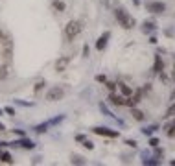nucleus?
Instances as JSON below:
<instances>
[{
    "mask_svg": "<svg viewBox=\"0 0 175 166\" xmlns=\"http://www.w3.org/2000/svg\"><path fill=\"white\" fill-rule=\"evenodd\" d=\"M170 164H173V166H175V161H172V163H170Z\"/></svg>",
    "mask_w": 175,
    "mask_h": 166,
    "instance_id": "31",
    "label": "nucleus"
},
{
    "mask_svg": "<svg viewBox=\"0 0 175 166\" xmlns=\"http://www.w3.org/2000/svg\"><path fill=\"white\" fill-rule=\"evenodd\" d=\"M118 87H120V92L127 98V96H131L133 94V89L129 87V85H125V83H118Z\"/></svg>",
    "mask_w": 175,
    "mask_h": 166,
    "instance_id": "9",
    "label": "nucleus"
},
{
    "mask_svg": "<svg viewBox=\"0 0 175 166\" xmlns=\"http://www.w3.org/2000/svg\"><path fill=\"white\" fill-rule=\"evenodd\" d=\"M68 63H70V57H68V55L59 57V59L55 61V70H57V72H65L66 67H68Z\"/></svg>",
    "mask_w": 175,
    "mask_h": 166,
    "instance_id": "6",
    "label": "nucleus"
},
{
    "mask_svg": "<svg viewBox=\"0 0 175 166\" xmlns=\"http://www.w3.org/2000/svg\"><path fill=\"white\" fill-rule=\"evenodd\" d=\"M166 116H175V103L170 105V109L166 111Z\"/></svg>",
    "mask_w": 175,
    "mask_h": 166,
    "instance_id": "19",
    "label": "nucleus"
},
{
    "mask_svg": "<svg viewBox=\"0 0 175 166\" xmlns=\"http://www.w3.org/2000/svg\"><path fill=\"white\" fill-rule=\"evenodd\" d=\"M109 100H111V103H114V105H125V96L124 94H116V92H111V96H109Z\"/></svg>",
    "mask_w": 175,
    "mask_h": 166,
    "instance_id": "7",
    "label": "nucleus"
},
{
    "mask_svg": "<svg viewBox=\"0 0 175 166\" xmlns=\"http://www.w3.org/2000/svg\"><path fill=\"white\" fill-rule=\"evenodd\" d=\"M13 144H17V146H22V148H28V150H31V148L35 146L31 140H18V142H13Z\"/></svg>",
    "mask_w": 175,
    "mask_h": 166,
    "instance_id": "13",
    "label": "nucleus"
},
{
    "mask_svg": "<svg viewBox=\"0 0 175 166\" xmlns=\"http://www.w3.org/2000/svg\"><path fill=\"white\" fill-rule=\"evenodd\" d=\"M105 85H107V89H109L111 92H114V91H116V83H113V81H105Z\"/></svg>",
    "mask_w": 175,
    "mask_h": 166,
    "instance_id": "18",
    "label": "nucleus"
},
{
    "mask_svg": "<svg viewBox=\"0 0 175 166\" xmlns=\"http://www.w3.org/2000/svg\"><path fill=\"white\" fill-rule=\"evenodd\" d=\"M142 26H144V31H151V30L155 28V24H153V22H144Z\"/></svg>",
    "mask_w": 175,
    "mask_h": 166,
    "instance_id": "16",
    "label": "nucleus"
},
{
    "mask_svg": "<svg viewBox=\"0 0 175 166\" xmlns=\"http://www.w3.org/2000/svg\"><path fill=\"white\" fill-rule=\"evenodd\" d=\"M114 17H116V20L120 22V26L125 28V30H131V28L135 26V18H133L124 7H116V9H114Z\"/></svg>",
    "mask_w": 175,
    "mask_h": 166,
    "instance_id": "1",
    "label": "nucleus"
},
{
    "mask_svg": "<svg viewBox=\"0 0 175 166\" xmlns=\"http://www.w3.org/2000/svg\"><path fill=\"white\" fill-rule=\"evenodd\" d=\"M109 37H111V31H105V33H103V35H101L98 41H96V48H98L100 52H101V50L107 46V41H109Z\"/></svg>",
    "mask_w": 175,
    "mask_h": 166,
    "instance_id": "8",
    "label": "nucleus"
},
{
    "mask_svg": "<svg viewBox=\"0 0 175 166\" xmlns=\"http://www.w3.org/2000/svg\"><path fill=\"white\" fill-rule=\"evenodd\" d=\"M2 161H4V163H7V164H11V163H13V159H11V155H9V153H2Z\"/></svg>",
    "mask_w": 175,
    "mask_h": 166,
    "instance_id": "17",
    "label": "nucleus"
},
{
    "mask_svg": "<svg viewBox=\"0 0 175 166\" xmlns=\"http://www.w3.org/2000/svg\"><path fill=\"white\" fill-rule=\"evenodd\" d=\"M149 146H153V148L159 146V140H157V139H149Z\"/></svg>",
    "mask_w": 175,
    "mask_h": 166,
    "instance_id": "24",
    "label": "nucleus"
},
{
    "mask_svg": "<svg viewBox=\"0 0 175 166\" xmlns=\"http://www.w3.org/2000/svg\"><path fill=\"white\" fill-rule=\"evenodd\" d=\"M155 129H157V128H148V129H142V133H144V135H151Z\"/></svg>",
    "mask_w": 175,
    "mask_h": 166,
    "instance_id": "21",
    "label": "nucleus"
},
{
    "mask_svg": "<svg viewBox=\"0 0 175 166\" xmlns=\"http://www.w3.org/2000/svg\"><path fill=\"white\" fill-rule=\"evenodd\" d=\"M81 30H83V22H79V20H70V22L65 26V37H66L68 41H72L74 37H78V35L81 33Z\"/></svg>",
    "mask_w": 175,
    "mask_h": 166,
    "instance_id": "2",
    "label": "nucleus"
},
{
    "mask_svg": "<svg viewBox=\"0 0 175 166\" xmlns=\"http://www.w3.org/2000/svg\"><path fill=\"white\" fill-rule=\"evenodd\" d=\"M125 144L131 146V148H137V142H135V140H125Z\"/></svg>",
    "mask_w": 175,
    "mask_h": 166,
    "instance_id": "27",
    "label": "nucleus"
},
{
    "mask_svg": "<svg viewBox=\"0 0 175 166\" xmlns=\"http://www.w3.org/2000/svg\"><path fill=\"white\" fill-rule=\"evenodd\" d=\"M131 115H133V118H135L137 122H142V120L146 118V115H144L142 111H138V109H135V107H131Z\"/></svg>",
    "mask_w": 175,
    "mask_h": 166,
    "instance_id": "10",
    "label": "nucleus"
},
{
    "mask_svg": "<svg viewBox=\"0 0 175 166\" xmlns=\"http://www.w3.org/2000/svg\"><path fill=\"white\" fill-rule=\"evenodd\" d=\"M172 76H173V81H175V67H173V72H172Z\"/></svg>",
    "mask_w": 175,
    "mask_h": 166,
    "instance_id": "29",
    "label": "nucleus"
},
{
    "mask_svg": "<svg viewBox=\"0 0 175 166\" xmlns=\"http://www.w3.org/2000/svg\"><path fill=\"white\" fill-rule=\"evenodd\" d=\"M70 163H72V164H85L87 161H85L83 157H79V155H72V157H70Z\"/></svg>",
    "mask_w": 175,
    "mask_h": 166,
    "instance_id": "14",
    "label": "nucleus"
},
{
    "mask_svg": "<svg viewBox=\"0 0 175 166\" xmlns=\"http://www.w3.org/2000/svg\"><path fill=\"white\" fill-rule=\"evenodd\" d=\"M41 89H44V81H37V83H35V89H33V91H35V94H39V92H41Z\"/></svg>",
    "mask_w": 175,
    "mask_h": 166,
    "instance_id": "15",
    "label": "nucleus"
},
{
    "mask_svg": "<svg viewBox=\"0 0 175 166\" xmlns=\"http://www.w3.org/2000/svg\"><path fill=\"white\" fill-rule=\"evenodd\" d=\"M0 41H6V37H4V33H2V30H0Z\"/></svg>",
    "mask_w": 175,
    "mask_h": 166,
    "instance_id": "28",
    "label": "nucleus"
},
{
    "mask_svg": "<svg viewBox=\"0 0 175 166\" xmlns=\"http://www.w3.org/2000/svg\"><path fill=\"white\" fill-rule=\"evenodd\" d=\"M92 131L96 135H101V137H111V139H116L120 133L114 131V129H109V128H92Z\"/></svg>",
    "mask_w": 175,
    "mask_h": 166,
    "instance_id": "5",
    "label": "nucleus"
},
{
    "mask_svg": "<svg viewBox=\"0 0 175 166\" xmlns=\"http://www.w3.org/2000/svg\"><path fill=\"white\" fill-rule=\"evenodd\" d=\"M83 146H85V148H87V150H94V144H92V142H90V140H87V139H85V140H83Z\"/></svg>",
    "mask_w": 175,
    "mask_h": 166,
    "instance_id": "20",
    "label": "nucleus"
},
{
    "mask_svg": "<svg viewBox=\"0 0 175 166\" xmlns=\"http://www.w3.org/2000/svg\"><path fill=\"white\" fill-rule=\"evenodd\" d=\"M52 7H54V9H57V11H65V7H66V6H65V2H63V0H52Z\"/></svg>",
    "mask_w": 175,
    "mask_h": 166,
    "instance_id": "12",
    "label": "nucleus"
},
{
    "mask_svg": "<svg viewBox=\"0 0 175 166\" xmlns=\"http://www.w3.org/2000/svg\"><path fill=\"white\" fill-rule=\"evenodd\" d=\"M85 139H87V137H85V135H76V140H78V142H83V140H85Z\"/></svg>",
    "mask_w": 175,
    "mask_h": 166,
    "instance_id": "26",
    "label": "nucleus"
},
{
    "mask_svg": "<svg viewBox=\"0 0 175 166\" xmlns=\"http://www.w3.org/2000/svg\"><path fill=\"white\" fill-rule=\"evenodd\" d=\"M162 68H164V63H162V59H161V55H155V72H162Z\"/></svg>",
    "mask_w": 175,
    "mask_h": 166,
    "instance_id": "11",
    "label": "nucleus"
},
{
    "mask_svg": "<svg viewBox=\"0 0 175 166\" xmlns=\"http://www.w3.org/2000/svg\"><path fill=\"white\" fill-rule=\"evenodd\" d=\"M0 131H4V126H2V124H0Z\"/></svg>",
    "mask_w": 175,
    "mask_h": 166,
    "instance_id": "30",
    "label": "nucleus"
},
{
    "mask_svg": "<svg viewBox=\"0 0 175 166\" xmlns=\"http://www.w3.org/2000/svg\"><path fill=\"white\" fill-rule=\"evenodd\" d=\"M63 96H65V91H63L61 87H54V89L48 91L46 100H48V102H57V100H63Z\"/></svg>",
    "mask_w": 175,
    "mask_h": 166,
    "instance_id": "4",
    "label": "nucleus"
},
{
    "mask_svg": "<svg viewBox=\"0 0 175 166\" xmlns=\"http://www.w3.org/2000/svg\"><path fill=\"white\" fill-rule=\"evenodd\" d=\"M96 81H100V83H105L107 79H105V76H101V74H100V76H96Z\"/></svg>",
    "mask_w": 175,
    "mask_h": 166,
    "instance_id": "23",
    "label": "nucleus"
},
{
    "mask_svg": "<svg viewBox=\"0 0 175 166\" xmlns=\"http://www.w3.org/2000/svg\"><path fill=\"white\" fill-rule=\"evenodd\" d=\"M146 9L149 13H162L166 9L164 2H159V0H151V2H146Z\"/></svg>",
    "mask_w": 175,
    "mask_h": 166,
    "instance_id": "3",
    "label": "nucleus"
},
{
    "mask_svg": "<svg viewBox=\"0 0 175 166\" xmlns=\"http://www.w3.org/2000/svg\"><path fill=\"white\" fill-rule=\"evenodd\" d=\"M173 126H175V120H173Z\"/></svg>",
    "mask_w": 175,
    "mask_h": 166,
    "instance_id": "32",
    "label": "nucleus"
},
{
    "mask_svg": "<svg viewBox=\"0 0 175 166\" xmlns=\"http://www.w3.org/2000/svg\"><path fill=\"white\" fill-rule=\"evenodd\" d=\"M89 52H90V50H89V46L85 44V46H83V57H89Z\"/></svg>",
    "mask_w": 175,
    "mask_h": 166,
    "instance_id": "22",
    "label": "nucleus"
},
{
    "mask_svg": "<svg viewBox=\"0 0 175 166\" xmlns=\"http://www.w3.org/2000/svg\"><path fill=\"white\" fill-rule=\"evenodd\" d=\"M37 131H39V133H44V131H46V124H44V126H37Z\"/></svg>",
    "mask_w": 175,
    "mask_h": 166,
    "instance_id": "25",
    "label": "nucleus"
},
{
    "mask_svg": "<svg viewBox=\"0 0 175 166\" xmlns=\"http://www.w3.org/2000/svg\"><path fill=\"white\" fill-rule=\"evenodd\" d=\"M0 115H2V111H0Z\"/></svg>",
    "mask_w": 175,
    "mask_h": 166,
    "instance_id": "33",
    "label": "nucleus"
}]
</instances>
